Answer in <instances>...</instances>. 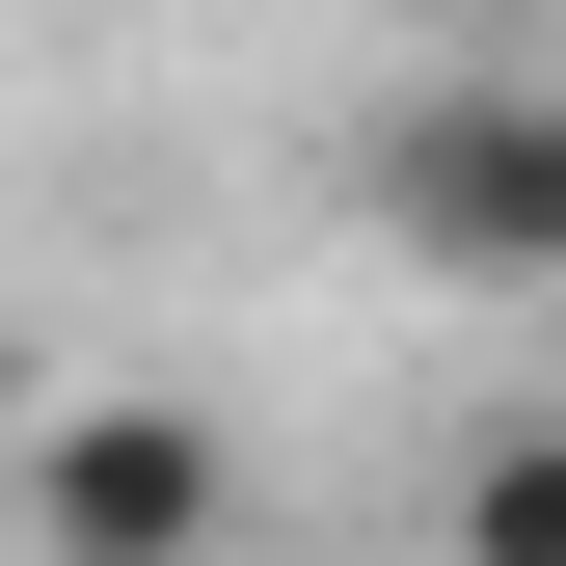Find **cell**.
I'll return each mask as SVG.
<instances>
[{
  "label": "cell",
  "instance_id": "obj_1",
  "mask_svg": "<svg viewBox=\"0 0 566 566\" xmlns=\"http://www.w3.org/2000/svg\"><path fill=\"white\" fill-rule=\"evenodd\" d=\"M350 217L432 297H566V82H405L350 135Z\"/></svg>",
  "mask_w": 566,
  "mask_h": 566
},
{
  "label": "cell",
  "instance_id": "obj_2",
  "mask_svg": "<svg viewBox=\"0 0 566 566\" xmlns=\"http://www.w3.org/2000/svg\"><path fill=\"white\" fill-rule=\"evenodd\" d=\"M28 566H243V432L189 378H82L28 432Z\"/></svg>",
  "mask_w": 566,
  "mask_h": 566
},
{
  "label": "cell",
  "instance_id": "obj_3",
  "mask_svg": "<svg viewBox=\"0 0 566 566\" xmlns=\"http://www.w3.org/2000/svg\"><path fill=\"white\" fill-rule=\"evenodd\" d=\"M432 566H566V405H513V432L432 459Z\"/></svg>",
  "mask_w": 566,
  "mask_h": 566
}]
</instances>
